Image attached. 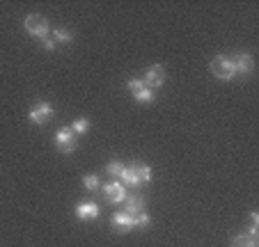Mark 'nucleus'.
Segmentation results:
<instances>
[{
  "instance_id": "obj_9",
  "label": "nucleus",
  "mask_w": 259,
  "mask_h": 247,
  "mask_svg": "<svg viewBox=\"0 0 259 247\" xmlns=\"http://www.w3.org/2000/svg\"><path fill=\"white\" fill-rule=\"evenodd\" d=\"M110 227H113L115 233H126L133 229V220L128 213H124V211H117V213L113 215V220H110Z\"/></svg>"
},
{
  "instance_id": "obj_10",
  "label": "nucleus",
  "mask_w": 259,
  "mask_h": 247,
  "mask_svg": "<svg viewBox=\"0 0 259 247\" xmlns=\"http://www.w3.org/2000/svg\"><path fill=\"white\" fill-rule=\"evenodd\" d=\"M142 211H145V197H142V194L131 192L126 197V202H124V213H128L133 218V215L142 213Z\"/></svg>"
},
{
  "instance_id": "obj_21",
  "label": "nucleus",
  "mask_w": 259,
  "mask_h": 247,
  "mask_svg": "<svg viewBox=\"0 0 259 247\" xmlns=\"http://www.w3.org/2000/svg\"><path fill=\"white\" fill-rule=\"evenodd\" d=\"M41 48H44V51H49V53H51V51H55V48H58V44H55V39L51 37V34H49V37H46V39H41Z\"/></svg>"
},
{
  "instance_id": "obj_6",
  "label": "nucleus",
  "mask_w": 259,
  "mask_h": 247,
  "mask_svg": "<svg viewBox=\"0 0 259 247\" xmlns=\"http://www.w3.org/2000/svg\"><path fill=\"white\" fill-rule=\"evenodd\" d=\"M165 78H167L165 69H163L161 64H152V67L145 71V76H142V82H145V87H149V89L156 92L158 87L165 85Z\"/></svg>"
},
{
  "instance_id": "obj_15",
  "label": "nucleus",
  "mask_w": 259,
  "mask_h": 247,
  "mask_svg": "<svg viewBox=\"0 0 259 247\" xmlns=\"http://www.w3.org/2000/svg\"><path fill=\"white\" fill-rule=\"evenodd\" d=\"M133 96H136L138 103L147 106V103H154V98H156V92H154V89H149V87H142L140 92H136Z\"/></svg>"
},
{
  "instance_id": "obj_1",
  "label": "nucleus",
  "mask_w": 259,
  "mask_h": 247,
  "mask_svg": "<svg viewBox=\"0 0 259 247\" xmlns=\"http://www.w3.org/2000/svg\"><path fill=\"white\" fill-rule=\"evenodd\" d=\"M23 28H25V32H28L30 37H34V39H46V37L51 34L49 21H46V16H41V14H30V16H25Z\"/></svg>"
},
{
  "instance_id": "obj_7",
  "label": "nucleus",
  "mask_w": 259,
  "mask_h": 247,
  "mask_svg": "<svg viewBox=\"0 0 259 247\" xmlns=\"http://www.w3.org/2000/svg\"><path fill=\"white\" fill-rule=\"evenodd\" d=\"M234 62V69H236V76H250L254 71V58L250 53H239L232 58Z\"/></svg>"
},
{
  "instance_id": "obj_5",
  "label": "nucleus",
  "mask_w": 259,
  "mask_h": 247,
  "mask_svg": "<svg viewBox=\"0 0 259 247\" xmlns=\"http://www.w3.org/2000/svg\"><path fill=\"white\" fill-rule=\"evenodd\" d=\"M101 190H103V199L108 204H124L128 197V188H124L117 179H110L108 183H103Z\"/></svg>"
},
{
  "instance_id": "obj_4",
  "label": "nucleus",
  "mask_w": 259,
  "mask_h": 247,
  "mask_svg": "<svg viewBox=\"0 0 259 247\" xmlns=\"http://www.w3.org/2000/svg\"><path fill=\"white\" fill-rule=\"evenodd\" d=\"M53 115H55V108L51 106L49 101H37L32 108H30L28 119H30V124H34V126H44L49 119H53Z\"/></svg>"
},
{
  "instance_id": "obj_13",
  "label": "nucleus",
  "mask_w": 259,
  "mask_h": 247,
  "mask_svg": "<svg viewBox=\"0 0 259 247\" xmlns=\"http://www.w3.org/2000/svg\"><path fill=\"white\" fill-rule=\"evenodd\" d=\"M230 247H259L257 236H250V233H236V236H232Z\"/></svg>"
},
{
  "instance_id": "obj_14",
  "label": "nucleus",
  "mask_w": 259,
  "mask_h": 247,
  "mask_svg": "<svg viewBox=\"0 0 259 247\" xmlns=\"http://www.w3.org/2000/svg\"><path fill=\"white\" fill-rule=\"evenodd\" d=\"M53 39H55V44L58 46H64V44H71L73 41V34L69 32L67 28H55L53 30Z\"/></svg>"
},
{
  "instance_id": "obj_20",
  "label": "nucleus",
  "mask_w": 259,
  "mask_h": 247,
  "mask_svg": "<svg viewBox=\"0 0 259 247\" xmlns=\"http://www.w3.org/2000/svg\"><path fill=\"white\" fill-rule=\"evenodd\" d=\"M126 87H128V92L131 94H136V92H140V89L145 87V82H142V78H131V80L126 82Z\"/></svg>"
},
{
  "instance_id": "obj_8",
  "label": "nucleus",
  "mask_w": 259,
  "mask_h": 247,
  "mask_svg": "<svg viewBox=\"0 0 259 247\" xmlns=\"http://www.w3.org/2000/svg\"><path fill=\"white\" fill-rule=\"evenodd\" d=\"M73 211H76V218L85 220V222H88V220H97L99 213H101V211H99V204H94V202H80V204H76Z\"/></svg>"
},
{
  "instance_id": "obj_16",
  "label": "nucleus",
  "mask_w": 259,
  "mask_h": 247,
  "mask_svg": "<svg viewBox=\"0 0 259 247\" xmlns=\"http://www.w3.org/2000/svg\"><path fill=\"white\" fill-rule=\"evenodd\" d=\"M69 128H71L76 135H85V133L90 131V119H88V117H78V119L73 121Z\"/></svg>"
},
{
  "instance_id": "obj_17",
  "label": "nucleus",
  "mask_w": 259,
  "mask_h": 247,
  "mask_svg": "<svg viewBox=\"0 0 259 247\" xmlns=\"http://www.w3.org/2000/svg\"><path fill=\"white\" fill-rule=\"evenodd\" d=\"M122 170H124V163H122V160H110V163L106 165V174L110 176V179H119Z\"/></svg>"
},
{
  "instance_id": "obj_12",
  "label": "nucleus",
  "mask_w": 259,
  "mask_h": 247,
  "mask_svg": "<svg viewBox=\"0 0 259 247\" xmlns=\"http://www.w3.org/2000/svg\"><path fill=\"white\" fill-rule=\"evenodd\" d=\"M128 167H131V170L136 172L138 179H140L142 183H149V181H152V167H149L147 163H142V160H133V163L128 165Z\"/></svg>"
},
{
  "instance_id": "obj_22",
  "label": "nucleus",
  "mask_w": 259,
  "mask_h": 247,
  "mask_svg": "<svg viewBox=\"0 0 259 247\" xmlns=\"http://www.w3.org/2000/svg\"><path fill=\"white\" fill-rule=\"evenodd\" d=\"M250 222L259 227V213H254V211H252V213H250Z\"/></svg>"
},
{
  "instance_id": "obj_2",
  "label": "nucleus",
  "mask_w": 259,
  "mask_h": 247,
  "mask_svg": "<svg viewBox=\"0 0 259 247\" xmlns=\"http://www.w3.org/2000/svg\"><path fill=\"white\" fill-rule=\"evenodd\" d=\"M53 144H55V149H58L60 154L69 156V154H73V151H76V146H78V135H76V133H73L69 126H62L58 133H55Z\"/></svg>"
},
{
  "instance_id": "obj_18",
  "label": "nucleus",
  "mask_w": 259,
  "mask_h": 247,
  "mask_svg": "<svg viewBox=\"0 0 259 247\" xmlns=\"http://www.w3.org/2000/svg\"><path fill=\"white\" fill-rule=\"evenodd\" d=\"M131 220H133V229H145V227H149V224H152V218H149V213H147V211L133 215Z\"/></svg>"
},
{
  "instance_id": "obj_19",
  "label": "nucleus",
  "mask_w": 259,
  "mask_h": 247,
  "mask_svg": "<svg viewBox=\"0 0 259 247\" xmlns=\"http://www.w3.org/2000/svg\"><path fill=\"white\" fill-rule=\"evenodd\" d=\"M83 185L90 190V192H94V190L101 188V183H99V176H97V174H85V176H83Z\"/></svg>"
},
{
  "instance_id": "obj_11",
  "label": "nucleus",
  "mask_w": 259,
  "mask_h": 247,
  "mask_svg": "<svg viewBox=\"0 0 259 247\" xmlns=\"http://www.w3.org/2000/svg\"><path fill=\"white\" fill-rule=\"evenodd\" d=\"M117 181L124 185V188H140V185H142V181L138 179V174L131 170V167H128V165H124V170H122V174H119Z\"/></svg>"
},
{
  "instance_id": "obj_3",
  "label": "nucleus",
  "mask_w": 259,
  "mask_h": 247,
  "mask_svg": "<svg viewBox=\"0 0 259 247\" xmlns=\"http://www.w3.org/2000/svg\"><path fill=\"white\" fill-rule=\"evenodd\" d=\"M211 73H213L218 80H232V78L236 76V69H234V62H232V58H227V55H215L213 60H211Z\"/></svg>"
}]
</instances>
